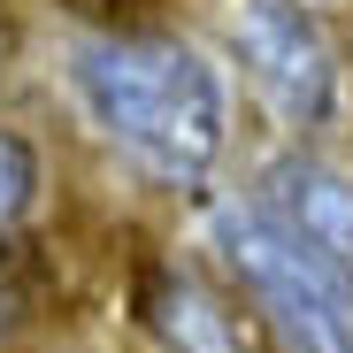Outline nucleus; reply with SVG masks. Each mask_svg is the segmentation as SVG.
Wrapping results in <instances>:
<instances>
[{
	"instance_id": "nucleus-1",
	"label": "nucleus",
	"mask_w": 353,
	"mask_h": 353,
	"mask_svg": "<svg viewBox=\"0 0 353 353\" xmlns=\"http://www.w3.org/2000/svg\"><path fill=\"white\" fill-rule=\"evenodd\" d=\"M70 92L85 108V123L169 192H192L223 154L230 100H223L215 62L185 39L92 31L70 46Z\"/></svg>"
},
{
	"instance_id": "nucleus-2",
	"label": "nucleus",
	"mask_w": 353,
	"mask_h": 353,
	"mask_svg": "<svg viewBox=\"0 0 353 353\" xmlns=\"http://www.w3.org/2000/svg\"><path fill=\"white\" fill-rule=\"evenodd\" d=\"M215 239L246 307L284 353H353V276L338 261H323L307 239H292L261 200H230L215 215Z\"/></svg>"
},
{
	"instance_id": "nucleus-3",
	"label": "nucleus",
	"mask_w": 353,
	"mask_h": 353,
	"mask_svg": "<svg viewBox=\"0 0 353 353\" xmlns=\"http://www.w3.org/2000/svg\"><path fill=\"white\" fill-rule=\"evenodd\" d=\"M230 46H239L246 77L261 85V100L284 115V123H330L338 62H330L323 23L300 8V0H246L239 23H230Z\"/></svg>"
},
{
	"instance_id": "nucleus-4",
	"label": "nucleus",
	"mask_w": 353,
	"mask_h": 353,
	"mask_svg": "<svg viewBox=\"0 0 353 353\" xmlns=\"http://www.w3.org/2000/svg\"><path fill=\"white\" fill-rule=\"evenodd\" d=\"M139 315L169 353H261V315L239 307L230 292H215L192 269L154 261L139 284Z\"/></svg>"
},
{
	"instance_id": "nucleus-5",
	"label": "nucleus",
	"mask_w": 353,
	"mask_h": 353,
	"mask_svg": "<svg viewBox=\"0 0 353 353\" xmlns=\"http://www.w3.org/2000/svg\"><path fill=\"white\" fill-rule=\"evenodd\" d=\"M261 208L292 239H307L323 261H338L353 276V176H338L315 154H276L261 169Z\"/></svg>"
},
{
	"instance_id": "nucleus-6",
	"label": "nucleus",
	"mask_w": 353,
	"mask_h": 353,
	"mask_svg": "<svg viewBox=\"0 0 353 353\" xmlns=\"http://www.w3.org/2000/svg\"><path fill=\"white\" fill-rule=\"evenodd\" d=\"M31 200H39V154H31V139L0 131V230L23 223Z\"/></svg>"
},
{
	"instance_id": "nucleus-7",
	"label": "nucleus",
	"mask_w": 353,
	"mask_h": 353,
	"mask_svg": "<svg viewBox=\"0 0 353 353\" xmlns=\"http://www.w3.org/2000/svg\"><path fill=\"white\" fill-rule=\"evenodd\" d=\"M16 323H23V276H16L8 254H0V338H8Z\"/></svg>"
}]
</instances>
